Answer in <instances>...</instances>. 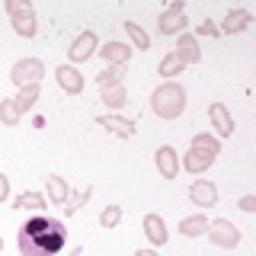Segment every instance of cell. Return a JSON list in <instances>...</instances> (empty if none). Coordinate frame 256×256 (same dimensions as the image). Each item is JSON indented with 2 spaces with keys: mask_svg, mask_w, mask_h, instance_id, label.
I'll return each instance as SVG.
<instances>
[{
  "mask_svg": "<svg viewBox=\"0 0 256 256\" xmlns=\"http://www.w3.org/2000/svg\"><path fill=\"white\" fill-rule=\"evenodd\" d=\"M64 240H68V230H64L61 221L36 214L20 228L16 246H20L22 256H58L64 250Z\"/></svg>",
  "mask_w": 256,
  "mask_h": 256,
  "instance_id": "obj_1",
  "label": "cell"
},
{
  "mask_svg": "<svg viewBox=\"0 0 256 256\" xmlns=\"http://www.w3.org/2000/svg\"><path fill=\"white\" fill-rule=\"evenodd\" d=\"M150 109H154L157 118H166V122L180 118L182 112H186V90H182V84L164 80V84L150 93Z\"/></svg>",
  "mask_w": 256,
  "mask_h": 256,
  "instance_id": "obj_2",
  "label": "cell"
},
{
  "mask_svg": "<svg viewBox=\"0 0 256 256\" xmlns=\"http://www.w3.org/2000/svg\"><path fill=\"white\" fill-rule=\"evenodd\" d=\"M6 13L13 20V32L20 38H36L38 32V22H36V6L26 4V0H6Z\"/></svg>",
  "mask_w": 256,
  "mask_h": 256,
  "instance_id": "obj_3",
  "label": "cell"
},
{
  "mask_svg": "<svg viewBox=\"0 0 256 256\" xmlns=\"http://www.w3.org/2000/svg\"><path fill=\"white\" fill-rule=\"evenodd\" d=\"M208 240H212L214 246H221V250H234V246L240 244V228L230 218H214L208 221Z\"/></svg>",
  "mask_w": 256,
  "mask_h": 256,
  "instance_id": "obj_4",
  "label": "cell"
},
{
  "mask_svg": "<svg viewBox=\"0 0 256 256\" xmlns=\"http://www.w3.org/2000/svg\"><path fill=\"white\" fill-rule=\"evenodd\" d=\"M186 26H189V20H186V4H182V0H173V4L157 16L160 36H182Z\"/></svg>",
  "mask_w": 256,
  "mask_h": 256,
  "instance_id": "obj_5",
  "label": "cell"
},
{
  "mask_svg": "<svg viewBox=\"0 0 256 256\" xmlns=\"http://www.w3.org/2000/svg\"><path fill=\"white\" fill-rule=\"evenodd\" d=\"M45 77V64L38 58H20L10 68V80L16 86H29V84H38Z\"/></svg>",
  "mask_w": 256,
  "mask_h": 256,
  "instance_id": "obj_6",
  "label": "cell"
},
{
  "mask_svg": "<svg viewBox=\"0 0 256 256\" xmlns=\"http://www.w3.org/2000/svg\"><path fill=\"white\" fill-rule=\"evenodd\" d=\"M96 45H100V36H96L93 29H84L80 36L70 42V48H68V64H84L86 58H93L96 54Z\"/></svg>",
  "mask_w": 256,
  "mask_h": 256,
  "instance_id": "obj_7",
  "label": "cell"
},
{
  "mask_svg": "<svg viewBox=\"0 0 256 256\" xmlns=\"http://www.w3.org/2000/svg\"><path fill=\"white\" fill-rule=\"evenodd\" d=\"M54 80H58V86L70 96L84 93V74H80L74 64H58V68H54Z\"/></svg>",
  "mask_w": 256,
  "mask_h": 256,
  "instance_id": "obj_8",
  "label": "cell"
},
{
  "mask_svg": "<svg viewBox=\"0 0 256 256\" xmlns=\"http://www.w3.org/2000/svg\"><path fill=\"white\" fill-rule=\"evenodd\" d=\"M189 202L198 205V208L218 205V186H214L212 180H196V182L189 186Z\"/></svg>",
  "mask_w": 256,
  "mask_h": 256,
  "instance_id": "obj_9",
  "label": "cell"
},
{
  "mask_svg": "<svg viewBox=\"0 0 256 256\" xmlns=\"http://www.w3.org/2000/svg\"><path fill=\"white\" fill-rule=\"evenodd\" d=\"M208 118H212V128L218 132L214 138H230V134H234V116L228 112L224 102H212V106H208Z\"/></svg>",
  "mask_w": 256,
  "mask_h": 256,
  "instance_id": "obj_10",
  "label": "cell"
},
{
  "mask_svg": "<svg viewBox=\"0 0 256 256\" xmlns=\"http://www.w3.org/2000/svg\"><path fill=\"white\" fill-rule=\"evenodd\" d=\"M157 173L164 176V180H176L180 176V150L170 148V144H164V148H157Z\"/></svg>",
  "mask_w": 256,
  "mask_h": 256,
  "instance_id": "obj_11",
  "label": "cell"
},
{
  "mask_svg": "<svg viewBox=\"0 0 256 256\" xmlns=\"http://www.w3.org/2000/svg\"><path fill=\"white\" fill-rule=\"evenodd\" d=\"M250 22H253V13L244 10V6H237V10H228V16L221 20L218 32H221V36H237V32H244Z\"/></svg>",
  "mask_w": 256,
  "mask_h": 256,
  "instance_id": "obj_12",
  "label": "cell"
},
{
  "mask_svg": "<svg viewBox=\"0 0 256 256\" xmlns=\"http://www.w3.org/2000/svg\"><path fill=\"white\" fill-rule=\"evenodd\" d=\"M141 228H144V237L150 240V246H164L166 240H170V230H166V224L160 214H144V221H141Z\"/></svg>",
  "mask_w": 256,
  "mask_h": 256,
  "instance_id": "obj_13",
  "label": "cell"
},
{
  "mask_svg": "<svg viewBox=\"0 0 256 256\" xmlns=\"http://www.w3.org/2000/svg\"><path fill=\"white\" fill-rule=\"evenodd\" d=\"M176 54H180L182 64H198L202 61V48H198V38L192 36V32H182V36H176Z\"/></svg>",
  "mask_w": 256,
  "mask_h": 256,
  "instance_id": "obj_14",
  "label": "cell"
},
{
  "mask_svg": "<svg viewBox=\"0 0 256 256\" xmlns=\"http://www.w3.org/2000/svg\"><path fill=\"white\" fill-rule=\"evenodd\" d=\"M42 196H45L52 205H64V202H68V196H70L68 180H64V176H58V173H52V176L45 180V192H42Z\"/></svg>",
  "mask_w": 256,
  "mask_h": 256,
  "instance_id": "obj_15",
  "label": "cell"
},
{
  "mask_svg": "<svg viewBox=\"0 0 256 256\" xmlns=\"http://www.w3.org/2000/svg\"><path fill=\"white\" fill-rule=\"evenodd\" d=\"M100 54H102V61H106L109 68H125V64L132 61V48L125 42H106Z\"/></svg>",
  "mask_w": 256,
  "mask_h": 256,
  "instance_id": "obj_16",
  "label": "cell"
},
{
  "mask_svg": "<svg viewBox=\"0 0 256 256\" xmlns=\"http://www.w3.org/2000/svg\"><path fill=\"white\" fill-rule=\"evenodd\" d=\"M96 122H100V128H109V132L118 134V138H132V134H134V125L128 122V118L116 116V112H106V116H100Z\"/></svg>",
  "mask_w": 256,
  "mask_h": 256,
  "instance_id": "obj_17",
  "label": "cell"
},
{
  "mask_svg": "<svg viewBox=\"0 0 256 256\" xmlns=\"http://www.w3.org/2000/svg\"><path fill=\"white\" fill-rule=\"evenodd\" d=\"M13 208H22V212H32V214H42L48 208V198L42 192H20L13 198Z\"/></svg>",
  "mask_w": 256,
  "mask_h": 256,
  "instance_id": "obj_18",
  "label": "cell"
},
{
  "mask_svg": "<svg viewBox=\"0 0 256 256\" xmlns=\"http://www.w3.org/2000/svg\"><path fill=\"white\" fill-rule=\"evenodd\" d=\"M214 164V157H208V154H202V150H186V154H182V170H186V173H205L208 170V166H212Z\"/></svg>",
  "mask_w": 256,
  "mask_h": 256,
  "instance_id": "obj_19",
  "label": "cell"
},
{
  "mask_svg": "<svg viewBox=\"0 0 256 256\" xmlns=\"http://www.w3.org/2000/svg\"><path fill=\"white\" fill-rule=\"evenodd\" d=\"M192 150H202L208 157H218L221 154V141L214 138V134H208V132H198V134H192Z\"/></svg>",
  "mask_w": 256,
  "mask_h": 256,
  "instance_id": "obj_20",
  "label": "cell"
},
{
  "mask_svg": "<svg viewBox=\"0 0 256 256\" xmlns=\"http://www.w3.org/2000/svg\"><path fill=\"white\" fill-rule=\"evenodd\" d=\"M182 68H186V64L180 61V54H176V52H166L164 58H160V64H157V74L166 77V80H173V77L182 74Z\"/></svg>",
  "mask_w": 256,
  "mask_h": 256,
  "instance_id": "obj_21",
  "label": "cell"
},
{
  "mask_svg": "<svg viewBox=\"0 0 256 256\" xmlns=\"http://www.w3.org/2000/svg\"><path fill=\"white\" fill-rule=\"evenodd\" d=\"M208 230V218L205 214H189V218L180 221V234L182 237H202Z\"/></svg>",
  "mask_w": 256,
  "mask_h": 256,
  "instance_id": "obj_22",
  "label": "cell"
},
{
  "mask_svg": "<svg viewBox=\"0 0 256 256\" xmlns=\"http://www.w3.org/2000/svg\"><path fill=\"white\" fill-rule=\"evenodd\" d=\"M38 93H42V86H38V84L20 86V93L13 96V100H16V106H20V112H29L32 106H36V102H38Z\"/></svg>",
  "mask_w": 256,
  "mask_h": 256,
  "instance_id": "obj_23",
  "label": "cell"
},
{
  "mask_svg": "<svg viewBox=\"0 0 256 256\" xmlns=\"http://www.w3.org/2000/svg\"><path fill=\"white\" fill-rule=\"evenodd\" d=\"M100 93H102V102H106L109 109H122L125 102H128L125 84H116V86H109V90H100Z\"/></svg>",
  "mask_w": 256,
  "mask_h": 256,
  "instance_id": "obj_24",
  "label": "cell"
},
{
  "mask_svg": "<svg viewBox=\"0 0 256 256\" xmlns=\"http://www.w3.org/2000/svg\"><path fill=\"white\" fill-rule=\"evenodd\" d=\"M122 29L128 32V38H132V45H134V48H141V52H144V48H150V36H148V32H144L134 20H125V22H122Z\"/></svg>",
  "mask_w": 256,
  "mask_h": 256,
  "instance_id": "obj_25",
  "label": "cell"
},
{
  "mask_svg": "<svg viewBox=\"0 0 256 256\" xmlns=\"http://www.w3.org/2000/svg\"><path fill=\"white\" fill-rule=\"evenodd\" d=\"M20 118H22V112H20V106H16L13 96L0 100V122H4V125H16Z\"/></svg>",
  "mask_w": 256,
  "mask_h": 256,
  "instance_id": "obj_26",
  "label": "cell"
},
{
  "mask_svg": "<svg viewBox=\"0 0 256 256\" xmlns=\"http://www.w3.org/2000/svg\"><path fill=\"white\" fill-rule=\"evenodd\" d=\"M118 221H122V205H106L102 208V214H100V228L102 230L118 228Z\"/></svg>",
  "mask_w": 256,
  "mask_h": 256,
  "instance_id": "obj_27",
  "label": "cell"
},
{
  "mask_svg": "<svg viewBox=\"0 0 256 256\" xmlns=\"http://www.w3.org/2000/svg\"><path fill=\"white\" fill-rule=\"evenodd\" d=\"M116 84H122V68H106V70L96 74V86H100V90H109V86H116Z\"/></svg>",
  "mask_w": 256,
  "mask_h": 256,
  "instance_id": "obj_28",
  "label": "cell"
},
{
  "mask_svg": "<svg viewBox=\"0 0 256 256\" xmlns=\"http://www.w3.org/2000/svg\"><path fill=\"white\" fill-rule=\"evenodd\" d=\"M93 196V189L86 186V189H80V192H70L68 196V205H64V214H77V208H84V202Z\"/></svg>",
  "mask_w": 256,
  "mask_h": 256,
  "instance_id": "obj_29",
  "label": "cell"
},
{
  "mask_svg": "<svg viewBox=\"0 0 256 256\" xmlns=\"http://www.w3.org/2000/svg\"><path fill=\"white\" fill-rule=\"evenodd\" d=\"M202 36H208V38H214V36H221L218 32V22H212V20H205L202 26L196 29V38H202Z\"/></svg>",
  "mask_w": 256,
  "mask_h": 256,
  "instance_id": "obj_30",
  "label": "cell"
},
{
  "mask_svg": "<svg viewBox=\"0 0 256 256\" xmlns=\"http://www.w3.org/2000/svg\"><path fill=\"white\" fill-rule=\"evenodd\" d=\"M237 208H240V212H246V214H253L256 212V196H240Z\"/></svg>",
  "mask_w": 256,
  "mask_h": 256,
  "instance_id": "obj_31",
  "label": "cell"
},
{
  "mask_svg": "<svg viewBox=\"0 0 256 256\" xmlns=\"http://www.w3.org/2000/svg\"><path fill=\"white\" fill-rule=\"evenodd\" d=\"M10 198V180H6V173H0V205Z\"/></svg>",
  "mask_w": 256,
  "mask_h": 256,
  "instance_id": "obj_32",
  "label": "cell"
},
{
  "mask_svg": "<svg viewBox=\"0 0 256 256\" xmlns=\"http://www.w3.org/2000/svg\"><path fill=\"white\" fill-rule=\"evenodd\" d=\"M134 256H157L154 246H144V250H134Z\"/></svg>",
  "mask_w": 256,
  "mask_h": 256,
  "instance_id": "obj_33",
  "label": "cell"
},
{
  "mask_svg": "<svg viewBox=\"0 0 256 256\" xmlns=\"http://www.w3.org/2000/svg\"><path fill=\"white\" fill-rule=\"evenodd\" d=\"M0 253H4V237H0Z\"/></svg>",
  "mask_w": 256,
  "mask_h": 256,
  "instance_id": "obj_34",
  "label": "cell"
},
{
  "mask_svg": "<svg viewBox=\"0 0 256 256\" xmlns=\"http://www.w3.org/2000/svg\"><path fill=\"white\" fill-rule=\"evenodd\" d=\"M68 256H77V253H68Z\"/></svg>",
  "mask_w": 256,
  "mask_h": 256,
  "instance_id": "obj_35",
  "label": "cell"
}]
</instances>
